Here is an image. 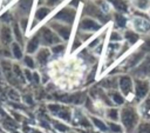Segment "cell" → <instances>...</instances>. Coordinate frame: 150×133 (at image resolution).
<instances>
[{
    "label": "cell",
    "mask_w": 150,
    "mask_h": 133,
    "mask_svg": "<svg viewBox=\"0 0 150 133\" xmlns=\"http://www.w3.org/2000/svg\"><path fill=\"white\" fill-rule=\"evenodd\" d=\"M90 120H91V122L94 124V126H96L100 131H102V132H107V131L109 129V128H108V125L104 124L101 119H98V118H96V117H91Z\"/></svg>",
    "instance_id": "23"
},
{
    "label": "cell",
    "mask_w": 150,
    "mask_h": 133,
    "mask_svg": "<svg viewBox=\"0 0 150 133\" xmlns=\"http://www.w3.org/2000/svg\"><path fill=\"white\" fill-rule=\"evenodd\" d=\"M120 119H121L123 127L130 132L136 127L137 121H138V115H137V112L135 111L134 107L127 106V107L122 108L121 114H120Z\"/></svg>",
    "instance_id": "1"
},
{
    "label": "cell",
    "mask_w": 150,
    "mask_h": 133,
    "mask_svg": "<svg viewBox=\"0 0 150 133\" xmlns=\"http://www.w3.org/2000/svg\"><path fill=\"white\" fill-rule=\"evenodd\" d=\"M54 127L56 128V131L57 132H61V133H68V132H70L69 129V126H67L66 124H63V122H60V121H55L54 122Z\"/></svg>",
    "instance_id": "27"
},
{
    "label": "cell",
    "mask_w": 150,
    "mask_h": 133,
    "mask_svg": "<svg viewBox=\"0 0 150 133\" xmlns=\"http://www.w3.org/2000/svg\"><path fill=\"white\" fill-rule=\"evenodd\" d=\"M27 24H28V18H21V19H19V25H20V28L22 29V32H26Z\"/></svg>",
    "instance_id": "34"
},
{
    "label": "cell",
    "mask_w": 150,
    "mask_h": 133,
    "mask_svg": "<svg viewBox=\"0 0 150 133\" xmlns=\"http://www.w3.org/2000/svg\"><path fill=\"white\" fill-rule=\"evenodd\" d=\"M115 21H116V25L118 27H124L125 26V22H127V19L124 18V15L122 13H116L115 15Z\"/></svg>",
    "instance_id": "28"
},
{
    "label": "cell",
    "mask_w": 150,
    "mask_h": 133,
    "mask_svg": "<svg viewBox=\"0 0 150 133\" xmlns=\"http://www.w3.org/2000/svg\"><path fill=\"white\" fill-rule=\"evenodd\" d=\"M13 29L7 26L6 24H1L0 26V42L4 47H7L9 45H12L13 41Z\"/></svg>",
    "instance_id": "6"
},
{
    "label": "cell",
    "mask_w": 150,
    "mask_h": 133,
    "mask_svg": "<svg viewBox=\"0 0 150 133\" xmlns=\"http://www.w3.org/2000/svg\"><path fill=\"white\" fill-rule=\"evenodd\" d=\"M23 74H25V79L27 80V81H33V73L30 72V69H28V68H26V69H23Z\"/></svg>",
    "instance_id": "35"
},
{
    "label": "cell",
    "mask_w": 150,
    "mask_h": 133,
    "mask_svg": "<svg viewBox=\"0 0 150 133\" xmlns=\"http://www.w3.org/2000/svg\"><path fill=\"white\" fill-rule=\"evenodd\" d=\"M134 74L137 79H144L145 77L150 75V56H146L134 71Z\"/></svg>",
    "instance_id": "11"
},
{
    "label": "cell",
    "mask_w": 150,
    "mask_h": 133,
    "mask_svg": "<svg viewBox=\"0 0 150 133\" xmlns=\"http://www.w3.org/2000/svg\"><path fill=\"white\" fill-rule=\"evenodd\" d=\"M150 108V97L148 99H145V102H144V109L148 111Z\"/></svg>",
    "instance_id": "40"
},
{
    "label": "cell",
    "mask_w": 150,
    "mask_h": 133,
    "mask_svg": "<svg viewBox=\"0 0 150 133\" xmlns=\"http://www.w3.org/2000/svg\"><path fill=\"white\" fill-rule=\"evenodd\" d=\"M39 34L42 47H53L57 44H61V38L48 25L41 27L39 29Z\"/></svg>",
    "instance_id": "2"
},
{
    "label": "cell",
    "mask_w": 150,
    "mask_h": 133,
    "mask_svg": "<svg viewBox=\"0 0 150 133\" xmlns=\"http://www.w3.org/2000/svg\"><path fill=\"white\" fill-rule=\"evenodd\" d=\"M23 64H25V66H26V68H28V69H34L35 67H36V61H35V58H33L32 55H29V54H26L25 56H23Z\"/></svg>",
    "instance_id": "21"
},
{
    "label": "cell",
    "mask_w": 150,
    "mask_h": 133,
    "mask_svg": "<svg viewBox=\"0 0 150 133\" xmlns=\"http://www.w3.org/2000/svg\"><path fill=\"white\" fill-rule=\"evenodd\" d=\"M76 18V8H73L70 6H67V7H63L61 8L54 16H53V20H56L59 22H63V24H67L69 26L73 25L74 20Z\"/></svg>",
    "instance_id": "3"
},
{
    "label": "cell",
    "mask_w": 150,
    "mask_h": 133,
    "mask_svg": "<svg viewBox=\"0 0 150 133\" xmlns=\"http://www.w3.org/2000/svg\"><path fill=\"white\" fill-rule=\"evenodd\" d=\"M0 20L2 21V24H9V22L13 20V15H12V13L6 12L4 15L0 16Z\"/></svg>",
    "instance_id": "32"
},
{
    "label": "cell",
    "mask_w": 150,
    "mask_h": 133,
    "mask_svg": "<svg viewBox=\"0 0 150 133\" xmlns=\"http://www.w3.org/2000/svg\"><path fill=\"white\" fill-rule=\"evenodd\" d=\"M108 128H109V131L112 132V133H122V131H123V128H122L121 125H118V124H116V122H112V121L108 122Z\"/></svg>",
    "instance_id": "29"
},
{
    "label": "cell",
    "mask_w": 150,
    "mask_h": 133,
    "mask_svg": "<svg viewBox=\"0 0 150 133\" xmlns=\"http://www.w3.org/2000/svg\"><path fill=\"white\" fill-rule=\"evenodd\" d=\"M111 97V100L116 104V105H123L124 104V98H123V94L118 93V92H112L110 94Z\"/></svg>",
    "instance_id": "24"
},
{
    "label": "cell",
    "mask_w": 150,
    "mask_h": 133,
    "mask_svg": "<svg viewBox=\"0 0 150 133\" xmlns=\"http://www.w3.org/2000/svg\"><path fill=\"white\" fill-rule=\"evenodd\" d=\"M66 49V46L64 44H57L53 47H50V51H52V54H61L63 51Z\"/></svg>",
    "instance_id": "30"
},
{
    "label": "cell",
    "mask_w": 150,
    "mask_h": 133,
    "mask_svg": "<svg viewBox=\"0 0 150 133\" xmlns=\"http://www.w3.org/2000/svg\"><path fill=\"white\" fill-rule=\"evenodd\" d=\"M34 0H19L16 5V14L19 19L21 18H28L30 8L33 6Z\"/></svg>",
    "instance_id": "10"
},
{
    "label": "cell",
    "mask_w": 150,
    "mask_h": 133,
    "mask_svg": "<svg viewBox=\"0 0 150 133\" xmlns=\"http://www.w3.org/2000/svg\"><path fill=\"white\" fill-rule=\"evenodd\" d=\"M68 133H76V132H68Z\"/></svg>",
    "instance_id": "43"
},
{
    "label": "cell",
    "mask_w": 150,
    "mask_h": 133,
    "mask_svg": "<svg viewBox=\"0 0 150 133\" xmlns=\"http://www.w3.org/2000/svg\"><path fill=\"white\" fill-rule=\"evenodd\" d=\"M143 55H144V51H139V52L132 54V55L127 60V65H128L127 67H135V66L139 62V60H142Z\"/></svg>",
    "instance_id": "16"
},
{
    "label": "cell",
    "mask_w": 150,
    "mask_h": 133,
    "mask_svg": "<svg viewBox=\"0 0 150 133\" xmlns=\"http://www.w3.org/2000/svg\"><path fill=\"white\" fill-rule=\"evenodd\" d=\"M79 28L81 31H84V32H95V31H98L101 28V25L93 18H89V16H84L81 19L80 24H79Z\"/></svg>",
    "instance_id": "7"
},
{
    "label": "cell",
    "mask_w": 150,
    "mask_h": 133,
    "mask_svg": "<svg viewBox=\"0 0 150 133\" xmlns=\"http://www.w3.org/2000/svg\"><path fill=\"white\" fill-rule=\"evenodd\" d=\"M12 29H13V35H14L16 42L20 44V45H22L23 44V36H22V29L20 28V25L18 22H14Z\"/></svg>",
    "instance_id": "19"
},
{
    "label": "cell",
    "mask_w": 150,
    "mask_h": 133,
    "mask_svg": "<svg viewBox=\"0 0 150 133\" xmlns=\"http://www.w3.org/2000/svg\"><path fill=\"white\" fill-rule=\"evenodd\" d=\"M11 52H12V56L16 60H20V59H23V52H22V48H21V45L18 44L16 41H14L12 45H11Z\"/></svg>",
    "instance_id": "15"
},
{
    "label": "cell",
    "mask_w": 150,
    "mask_h": 133,
    "mask_svg": "<svg viewBox=\"0 0 150 133\" xmlns=\"http://www.w3.org/2000/svg\"><path fill=\"white\" fill-rule=\"evenodd\" d=\"M41 40H40V34L39 32H36L34 35H32L28 40V42L26 44V53L32 55V54H36V52L41 48Z\"/></svg>",
    "instance_id": "9"
},
{
    "label": "cell",
    "mask_w": 150,
    "mask_h": 133,
    "mask_svg": "<svg viewBox=\"0 0 150 133\" xmlns=\"http://www.w3.org/2000/svg\"><path fill=\"white\" fill-rule=\"evenodd\" d=\"M111 5L115 7L116 11H118L120 13H125L128 12V4L124 0H110Z\"/></svg>",
    "instance_id": "18"
},
{
    "label": "cell",
    "mask_w": 150,
    "mask_h": 133,
    "mask_svg": "<svg viewBox=\"0 0 150 133\" xmlns=\"http://www.w3.org/2000/svg\"><path fill=\"white\" fill-rule=\"evenodd\" d=\"M102 85L104 87H108V88H115L116 85H117V81L116 80H112V79H107L102 82Z\"/></svg>",
    "instance_id": "33"
},
{
    "label": "cell",
    "mask_w": 150,
    "mask_h": 133,
    "mask_svg": "<svg viewBox=\"0 0 150 133\" xmlns=\"http://www.w3.org/2000/svg\"><path fill=\"white\" fill-rule=\"evenodd\" d=\"M124 36H125L127 41H129L130 44H135L138 40V34L135 33V32H132V31H127L125 34H124Z\"/></svg>",
    "instance_id": "26"
},
{
    "label": "cell",
    "mask_w": 150,
    "mask_h": 133,
    "mask_svg": "<svg viewBox=\"0 0 150 133\" xmlns=\"http://www.w3.org/2000/svg\"><path fill=\"white\" fill-rule=\"evenodd\" d=\"M118 87L122 92L123 95H128L130 94V92L132 91V80L129 75H122L118 79Z\"/></svg>",
    "instance_id": "13"
},
{
    "label": "cell",
    "mask_w": 150,
    "mask_h": 133,
    "mask_svg": "<svg viewBox=\"0 0 150 133\" xmlns=\"http://www.w3.org/2000/svg\"><path fill=\"white\" fill-rule=\"evenodd\" d=\"M149 88H150V85L146 80L136 79V81H135V95L138 100H142L146 97V94L149 93Z\"/></svg>",
    "instance_id": "8"
},
{
    "label": "cell",
    "mask_w": 150,
    "mask_h": 133,
    "mask_svg": "<svg viewBox=\"0 0 150 133\" xmlns=\"http://www.w3.org/2000/svg\"><path fill=\"white\" fill-rule=\"evenodd\" d=\"M60 1H61V0H46V2H45V4H46V6H48V7H50V8H52V7L56 6Z\"/></svg>",
    "instance_id": "36"
},
{
    "label": "cell",
    "mask_w": 150,
    "mask_h": 133,
    "mask_svg": "<svg viewBox=\"0 0 150 133\" xmlns=\"http://www.w3.org/2000/svg\"><path fill=\"white\" fill-rule=\"evenodd\" d=\"M48 26L61 38V40L63 41H67L70 36V32H71V26L67 25V24H63V22H54L53 20L48 22Z\"/></svg>",
    "instance_id": "5"
},
{
    "label": "cell",
    "mask_w": 150,
    "mask_h": 133,
    "mask_svg": "<svg viewBox=\"0 0 150 133\" xmlns=\"http://www.w3.org/2000/svg\"><path fill=\"white\" fill-rule=\"evenodd\" d=\"M134 5H135L138 9L145 11V9H148L149 6H150V0H135V1H134Z\"/></svg>",
    "instance_id": "25"
},
{
    "label": "cell",
    "mask_w": 150,
    "mask_h": 133,
    "mask_svg": "<svg viewBox=\"0 0 150 133\" xmlns=\"http://www.w3.org/2000/svg\"><path fill=\"white\" fill-rule=\"evenodd\" d=\"M50 11H52V8L48 7V6H40V7L35 11V22H34L33 27L35 26L36 21H41V20H43V19L50 13Z\"/></svg>",
    "instance_id": "14"
},
{
    "label": "cell",
    "mask_w": 150,
    "mask_h": 133,
    "mask_svg": "<svg viewBox=\"0 0 150 133\" xmlns=\"http://www.w3.org/2000/svg\"><path fill=\"white\" fill-rule=\"evenodd\" d=\"M33 80H34L36 84H39V82H40V75H39V73H38V72H33Z\"/></svg>",
    "instance_id": "38"
},
{
    "label": "cell",
    "mask_w": 150,
    "mask_h": 133,
    "mask_svg": "<svg viewBox=\"0 0 150 133\" xmlns=\"http://www.w3.org/2000/svg\"><path fill=\"white\" fill-rule=\"evenodd\" d=\"M56 117L59 119L66 121V122H70V120H71V112H70V109L68 107H63L62 106L61 109L59 111V113L56 114Z\"/></svg>",
    "instance_id": "17"
},
{
    "label": "cell",
    "mask_w": 150,
    "mask_h": 133,
    "mask_svg": "<svg viewBox=\"0 0 150 133\" xmlns=\"http://www.w3.org/2000/svg\"><path fill=\"white\" fill-rule=\"evenodd\" d=\"M25 100H26V102H27V104H29V105H32V104H33V100H32V95H30V94L25 95Z\"/></svg>",
    "instance_id": "41"
},
{
    "label": "cell",
    "mask_w": 150,
    "mask_h": 133,
    "mask_svg": "<svg viewBox=\"0 0 150 133\" xmlns=\"http://www.w3.org/2000/svg\"><path fill=\"white\" fill-rule=\"evenodd\" d=\"M83 13L87 15V16H89V18H93V19H97V20H100L101 22H105L107 21V16H105V14H104V12L97 6V5H95V4H93V2H87L86 5H84V7H83Z\"/></svg>",
    "instance_id": "4"
},
{
    "label": "cell",
    "mask_w": 150,
    "mask_h": 133,
    "mask_svg": "<svg viewBox=\"0 0 150 133\" xmlns=\"http://www.w3.org/2000/svg\"><path fill=\"white\" fill-rule=\"evenodd\" d=\"M80 45H81V40H80V39H76V40L73 42V46H71V51H75V49H76V48H77Z\"/></svg>",
    "instance_id": "37"
},
{
    "label": "cell",
    "mask_w": 150,
    "mask_h": 133,
    "mask_svg": "<svg viewBox=\"0 0 150 133\" xmlns=\"http://www.w3.org/2000/svg\"><path fill=\"white\" fill-rule=\"evenodd\" d=\"M135 27H136L137 31H142V32H145V31L150 29V25L144 19H137V20H135Z\"/></svg>",
    "instance_id": "22"
},
{
    "label": "cell",
    "mask_w": 150,
    "mask_h": 133,
    "mask_svg": "<svg viewBox=\"0 0 150 133\" xmlns=\"http://www.w3.org/2000/svg\"><path fill=\"white\" fill-rule=\"evenodd\" d=\"M98 42H100V38L95 39V40H94V41H93L91 44H89V48H93V47H95V46H96V45H97Z\"/></svg>",
    "instance_id": "42"
},
{
    "label": "cell",
    "mask_w": 150,
    "mask_h": 133,
    "mask_svg": "<svg viewBox=\"0 0 150 133\" xmlns=\"http://www.w3.org/2000/svg\"><path fill=\"white\" fill-rule=\"evenodd\" d=\"M115 40H121V35H118L116 32H112V34H111V41H115Z\"/></svg>",
    "instance_id": "39"
},
{
    "label": "cell",
    "mask_w": 150,
    "mask_h": 133,
    "mask_svg": "<svg viewBox=\"0 0 150 133\" xmlns=\"http://www.w3.org/2000/svg\"><path fill=\"white\" fill-rule=\"evenodd\" d=\"M61 105H59V104H49L48 106H47V108H48V111L52 113V114H54V115H56L57 113H59V111L61 109Z\"/></svg>",
    "instance_id": "31"
},
{
    "label": "cell",
    "mask_w": 150,
    "mask_h": 133,
    "mask_svg": "<svg viewBox=\"0 0 150 133\" xmlns=\"http://www.w3.org/2000/svg\"><path fill=\"white\" fill-rule=\"evenodd\" d=\"M120 114H121V113L118 112L117 108L110 107V108L107 109V118H108L110 121H112V122H115V121H117V120L120 119Z\"/></svg>",
    "instance_id": "20"
},
{
    "label": "cell",
    "mask_w": 150,
    "mask_h": 133,
    "mask_svg": "<svg viewBox=\"0 0 150 133\" xmlns=\"http://www.w3.org/2000/svg\"><path fill=\"white\" fill-rule=\"evenodd\" d=\"M50 55H52V51L48 48V47H41L36 54H35V61L36 64L40 66V67H43L47 65V62L49 61L50 59Z\"/></svg>",
    "instance_id": "12"
}]
</instances>
